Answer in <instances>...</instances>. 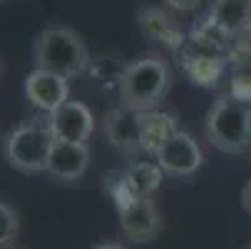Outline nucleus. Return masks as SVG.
I'll return each instance as SVG.
<instances>
[{"label": "nucleus", "mask_w": 251, "mask_h": 249, "mask_svg": "<svg viewBox=\"0 0 251 249\" xmlns=\"http://www.w3.org/2000/svg\"><path fill=\"white\" fill-rule=\"evenodd\" d=\"M236 40L224 35L209 18H201L184 38L176 50V60L194 85L214 87L219 83L224 67L229 65V55Z\"/></svg>", "instance_id": "1"}, {"label": "nucleus", "mask_w": 251, "mask_h": 249, "mask_svg": "<svg viewBox=\"0 0 251 249\" xmlns=\"http://www.w3.org/2000/svg\"><path fill=\"white\" fill-rule=\"evenodd\" d=\"M172 87V65L159 53H145L120 73L117 92L129 110H157Z\"/></svg>", "instance_id": "2"}, {"label": "nucleus", "mask_w": 251, "mask_h": 249, "mask_svg": "<svg viewBox=\"0 0 251 249\" xmlns=\"http://www.w3.org/2000/svg\"><path fill=\"white\" fill-rule=\"evenodd\" d=\"M32 65L73 80L90 67V48L82 35L67 25H48L32 45Z\"/></svg>", "instance_id": "3"}, {"label": "nucleus", "mask_w": 251, "mask_h": 249, "mask_svg": "<svg viewBox=\"0 0 251 249\" xmlns=\"http://www.w3.org/2000/svg\"><path fill=\"white\" fill-rule=\"evenodd\" d=\"M206 142L226 155H244L251 150V102L224 92L214 100L204 115Z\"/></svg>", "instance_id": "4"}, {"label": "nucleus", "mask_w": 251, "mask_h": 249, "mask_svg": "<svg viewBox=\"0 0 251 249\" xmlns=\"http://www.w3.org/2000/svg\"><path fill=\"white\" fill-rule=\"evenodd\" d=\"M52 145H55V135L48 120L38 117L8 132V137L3 139V155L13 169L23 174H38L45 172Z\"/></svg>", "instance_id": "5"}, {"label": "nucleus", "mask_w": 251, "mask_h": 249, "mask_svg": "<svg viewBox=\"0 0 251 249\" xmlns=\"http://www.w3.org/2000/svg\"><path fill=\"white\" fill-rule=\"evenodd\" d=\"M154 162L164 169V174H172V177H192L204 165V152L199 147V142L189 132L176 130L164 142V145L154 152Z\"/></svg>", "instance_id": "6"}, {"label": "nucleus", "mask_w": 251, "mask_h": 249, "mask_svg": "<svg viewBox=\"0 0 251 249\" xmlns=\"http://www.w3.org/2000/svg\"><path fill=\"white\" fill-rule=\"evenodd\" d=\"M117 212H120L122 234L134 244H145L154 239L162 229V215L152 197H132L117 204Z\"/></svg>", "instance_id": "7"}, {"label": "nucleus", "mask_w": 251, "mask_h": 249, "mask_svg": "<svg viewBox=\"0 0 251 249\" xmlns=\"http://www.w3.org/2000/svg\"><path fill=\"white\" fill-rule=\"evenodd\" d=\"M102 135L115 150L122 155H139L142 152V112L129 110L125 105L115 110H107L102 117Z\"/></svg>", "instance_id": "8"}, {"label": "nucleus", "mask_w": 251, "mask_h": 249, "mask_svg": "<svg viewBox=\"0 0 251 249\" xmlns=\"http://www.w3.org/2000/svg\"><path fill=\"white\" fill-rule=\"evenodd\" d=\"M45 120L55 139H62V142H87L95 132V117L90 108L77 100L62 102L57 110L45 115Z\"/></svg>", "instance_id": "9"}, {"label": "nucleus", "mask_w": 251, "mask_h": 249, "mask_svg": "<svg viewBox=\"0 0 251 249\" xmlns=\"http://www.w3.org/2000/svg\"><path fill=\"white\" fill-rule=\"evenodd\" d=\"M90 167V145L87 142H62L55 139L45 172L57 182L73 185L82 180Z\"/></svg>", "instance_id": "10"}, {"label": "nucleus", "mask_w": 251, "mask_h": 249, "mask_svg": "<svg viewBox=\"0 0 251 249\" xmlns=\"http://www.w3.org/2000/svg\"><path fill=\"white\" fill-rule=\"evenodd\" d=\"M25 97L45 115L57 110L62 102L70 100V83L62 75L48 73V70L32 67V73L25 78Z\"/></svg>", "instance_id": "11"}, {"label": "nucleus", "mask_w": 251, "mask_h": 249, "mask_svg": "<svg viewBox=\"0 0 251 249\" xmlns=\"http://www.w3.org/2000/svg\"><path fill=\"white\" fill-rule=\"evenodd\" d=\"M137 25L142 30L147 40L152 43H159L169 50H179L184 43V30L174 23V18L167 13V10H159V8H139L137 13Z\"/></svg>", "instance_id": "12"}, {"label": "nucleus", "mask_w": 251, "mask_h": 249, "mask_svg": "<svg viewBox=\"0 0 251 249\" xmlns=\"http://www.w3.org/2000/svg\"><path fill=\"white\" fill-rule=\"evenodd\" d=\"M206 18L231 40H239L251 30V0H211Z\"/></svg>", "instance_id": "13"}, {"label": "nucleus", "mask_w": 251, "mask_h": 249, "mask_svg": "<svg viewBox=\"0 0 251 249\" xmlns=\"http://www.w3.org/2000/svg\"><path fill=\"white\" fill-rule=\"evenodd\" d=\"M120 177L132 197H152L162 187L164 169L152 160H132Z\"/></svg>", "instance_id": "14"}, {"label": "nucleus", "mask_w": 251, "mask_h": 249, "mask_svg": "<svg viewBox=\"0 0 251 249\" xmlns=\"http://www.w3.org/2000/svg\"><path fill=\"white\" fill-rule=\"evenodd\" d=\"M229 92L251 102V48L246 38H239L229 55Z\"/></svg>", "instance_id": "15"}, {"label": "nucleus", "mask_w": 251, "mask_h": 249, "mask_svg": "<svg viewBox=\"0 0 251 249\" xmlns=\"http://www.w3.org/2000/svg\"><path fill=\"white\" fill-rule=\"evenodd\" d=\"M176 117L162 110H145L142 112V152L154 157V152L176 132Z\"/></svg>", "instance_id": "16"}, {"label": "nucleus", "mask_w": 251, "mask_h": 249, "mask_svg": "<svg viewBox=\"0 0 251 249\" xmlns=\"http://www.w3.org/2000/svg\"><path fill=\"white\" fill-rule=\"evenodd\" d=\"M18 232H20V220L15 209L0 202V249H10L18 239Z\"/></svg>", "instance_id": "17"}, {"label": "nucleus", "mask_w": 251, "mask_h": 249, "mask_svg": "<svg viewBox=\"0 0 251 249\" xmlns=\"http://www.w3.org/2000/svg\"><path fill=\"white\" fill-rule=\"evenodd\" d=\"M164 3H167V8H172L176 13H192L201 0H164Z\"/></svg>", "instance_id": "18"}, {"label": "nucleus", "mask_w": 251, "mask_h": 249, "mask_svg": "<svg viewBox=\"0 0 251 249\" xmlns=\"http://www.w3.org/2000/svg\"><path fill=\"white\" fill-rule=\"evenodd\" d=\"M241 207L251 215V180L244 185V190H241Z\"/></svg>", "instance_id": "19"}, {"label": "nucleus", "mask_w": 251, "mask_h": 249, "mask_svg": "<svg viewBox=\"0 0 251 249\" xmlns=\"http://www.w3.org/2000/svg\"><path fill=\"white\" fill-rule=\"evenodd\" d=\"M92 249H127V247L125 244H117V242H102V244H97Z\"/></svg>", "instance_id": "20"}, {"label": "nucleus", "mask_w": 251, "mask_h": 249, "mask_svg": "<svg viewBox=\"0 0 251 249\" xmlns=\"http://www.w3.org/2000/svg\"><path fill=\"white\" fill-rule=\"evenodd\" d=\"M244 38H246V43H249V48H251V30H249V32L244 35Z\"/></svg>", "instance_id": "21"}]
</instances>
